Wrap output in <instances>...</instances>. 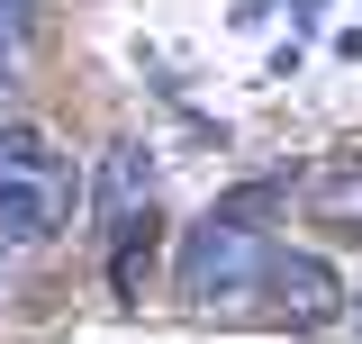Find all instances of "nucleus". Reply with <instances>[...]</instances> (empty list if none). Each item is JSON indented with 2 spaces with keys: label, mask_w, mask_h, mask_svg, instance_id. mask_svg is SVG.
I'll return each mask as SVG.
<instances>
[{
  "label": "nucleus",
  "mask_w": 362,
  "mask_h": 344,
  "mask_svg": "<svg viewBox=\"0 0 362 344\" xmlns=\"http://www.w3.org/2000/svg\"><path fill=\"white\" fill-rule=\"evenodd\" d=\"M254 209H272V190H245V200L209 209L190 236H181V299L218 308V299H245V290H263V281H272V245H263V227H245Z\"/></svg>",
  "instance_id": "obj_1"
},
{
  "label": "nucleus",
  "mask_w": 362,
  "mask_h": 344,
  "mask_svg": "<svg viewBox=\"0 0 362 344\" xmlns=\"http://www.w3.org/2000/svg\"><path fill=\"white\" fill-rule=\"evenodd\" d=\"M263 290L290 308L299 326H326V317L344 308V281H335V263H317V254H272V281H263Z\"/></svg>",
  "instance_id": "obj_2"
},
{
  "label": "nucleus",
  "mask_w": 362,
  "mask_h": 344,
  "mask_svg": "<svg viewBox=\"0 0 362 344\" xmlns=\"http://www.w3.org/2000/svg\"><path fill=\"white\" fill-rule=\"evenodd\" d=\"M154 209V164H145V145H109L100 154V227L118 236L127 217Z\"/></svg>",
  "instance_id": "obj_3"
},
{
  "label": "nucleus",
  "mask_w": 362,
  "mask_h": 344,
  "mask_svg": "<svg viewBox=\"0 0 362 344\" xmlns=\"http://www.w3.org/2000/svg\"><path fill=\"white\" fill-rule=\"evenodd\" d=\"M54 181H0V245H45V236H54Z\"/></svg>",
  "instance_id": "obj_4"
},
{
  "label": "nucleus",
  "mask_w": 362,
  "mask_h": 344,
  "mask_svg": "<svg viewBox=\"0 0 362 344\" xmlns=\"http://www.w3.org/2000/svg\"><path fill=\"white\" fill-rule=\"evenodd\" d=\"M45 164H54L45 127H0V181H37Z\"/></svg>",
  "instance_id": "obj_5"
},
{
  "label": "nucleus",
  "mask_w": 362,
  "mask_h": 344,
  "mask_svg": "<svg viewBox=\"0 0 362 344\" xmlns=\"http://www.w3.org/2000/svg\"><path fill=\"white\" fill-rule=\"evenodd\" d=\"M18 45H28V0H0V73L18 64Z\"/></svg>",
  "instance_id": "obj_6"
}]
</instances>
